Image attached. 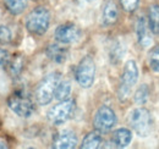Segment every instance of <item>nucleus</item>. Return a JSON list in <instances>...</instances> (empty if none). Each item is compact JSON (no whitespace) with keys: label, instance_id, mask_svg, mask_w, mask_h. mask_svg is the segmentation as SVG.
Instances as JSON below:
<instances>
[{"label":"nucleus","instance_id":"1","mask_svg":"<svg viewBox=\"0 0 159 149\" xmlns=\"http://www.w3.org/2000/svg\"><path fill=\"white\" fill-rule=\"evenodd\" d=\"M61 81L60 72H52L47 74L36 88V102L39 105H48L55 97V91Z\"/></svg>","mask_w":159,"mask_h":149},{"label":"nucleus","instance_id":"2","mask_svg":"<svg viewBox=\"0 0 159 149\" xmlns=\"http://www.w3.org/2000/svg\"><path fill=\"white\" fill-rule=\"evenodd\" d=\"M137 79H139V67H137L136 61L135 60L126 61L124 65L119 89H118V97L121 102L129 98L134 86L137 83Z\"/></svg>","mask_w":159,"mask_h":149},{"label":"nucleus","instance_id":"3","mask_svg":"<svg viewBox=\"0 0 159 149\" xmlns=\"http://www.w3.org/2000/svg\"><path fill=\"white\" fill-rule=\"evenodd\" d=\"M49 25H50V14L43 6L32 10L26 19V28L33 36H43L48 31Z\"/></svg>","mask_w":159,"mask_h":149},{"label":"nucleus","instance_id":"4","mask_svg":"<svg viewBox=\"0 0 159 149\" xmlns=\"http://www.w3.org/2000/svg\"><path fill=\"white\" fill-rule=\"evenodd\" d=\"M130 126L139 137H148L153 129L152 115L146 108H136L134 109L129 117Z\"/></svg>","mask_w":159,"mask_h":149},{"label":"nucleus","instance_id":"5","mask_svg":"<svg viewBox=\"0 0 159 149\" xmlns=\"http://www.w3.org/2000/svg\"><path fill=\"white\" fill-rule=\"evenodd\" d=\"M9 108L20 117H31L34 112V103L33 100L22 91H17L11 94L7 99Z\"/></svg>","mask_w":159,"mask_h":149},{"label":"nucleus","instance_id":"6","mask_svg":"<svg viewBox=\"0 0 159 149\" xmlns=\"http://www.w3.org/2000/svg\"><path fill=\"white\" fill-rule=\"evenodd\" d=\"M75 100L74 99H66L60 102L59 104L52 106L48 112H47V117L48 120L53 124V125H64L74 114L75 110Z\"/></svg>","mask_w":159,"mask_h":149},{"label":"nucleus","instance_id":"7","mask_svg":"<svg viewBox=\"0 0 159 149\" xmlns=\"http://www.w3.org/2000/svg\"><path fill=\"white\" fill-rule=\"evenodd\" d=\"M76 81L82 88H89L94 83L96 64L91 56H84L76 69Z\"/></svg>","mask_w":159,"mask_h":149},{"label":"nucleus","instance_id":"8","mask_svg":"<svg viewBox=\"0 0 159 149\" xmlns=\"http://www.w3.org/2000/svg\"><path fill=\"white\" fill-rule=\"evenodd\" d=\"M116 124V115L114 110L108 105H102L94 115L93 125L99 132H108Z\"/></svg>","mask_w":159,"mask_h":149},{"label":"nucleus","instance_id":"9","mask_svg":"<svg viewBox=\"0 0 159 149\" xmlns=\"http://www.w3.org/2000/svg\"><path fill=\"white\" fill-rule=\"evenodd\" d=\"M54 37L60 44H71L79 39L80 29L72 23H64L55 29Z\"/></svg>","mask_w":159,"mask_h":149},{"label":"nucleus","instance_id":"10","mask_svg":"<svg viewBox=\"0 0 159 149\" xmlns=\"http://www.w3.org/2000/svg\"><path fill=\"white\" fill-rule=\"evenodd\" d=\"M77 146V136L71 130L58 132L53 139V147L59 149H70Z\"/></svg>","mask_w":159,"mask_h":149},{"label":"nucleus","instance_id":"11","mask_svg":"<svg viewBox=\"0 0 159 149\" xmlns=\"http://www.w3.org/2000/svg\"><path fill=\"white\" fill-rule=\"evenodd\" d=\"M119 19V10L113 0H107L103 5L102 11V25L104 27H110L116 23Z\"/></svg>","mask_w":159,"mask_h":149},{"label":"nucleus","instance_id":"12","mask_svg":"<svg viewBox=\"0 0 159 149\" xmlns=\"http://www.w3.org/2000/svg\"><path fill=\"white\" fill-rule=\"evenodd\" d=\"M151 33H152V31L149 29L147 20L139 17L137 21V26H136V34H137V40H139V45L142 48H148L152 45L153 38H152Z\"/></svg>","mask_w":159,"mask_h":149},{"label":"nucleus","instance_id":"13","mask_svg":"<svg viewBox=\"0 0 159 149\" xmlns=\"http://www.w3.org/2000/svg\"><path fill=\"white\" fill-rule=\"evenodd\" d=\"M45 54H47V56H48L52 61H54V62H57V64H64V62L67 60L69 50H67L65 47L60 45V44H50V45L47 48Z\"/></svg>","mask_w":159,"mask_h":149},{"label":"nucleus","instance_id":"14","mask_svg":"<svg viewBox=\"0 0 159 149\" xmlns=\"http://www.w3.org/2000/svg\"><path fill=\"white\" fill-rule=\"evenodd\" d=\"M132 141V132L127 129H118L111 136V143L116 148H125Z\"/></svg>","mask_w":159,"mask_h":149},{"label":"nucleus","instance_id":"15","mask_svg":"<svg viewBox=\"0 0 159 149\" xmlns=\"http://www.w3.org/2000/svg\"><path fill=\"white\" fill-rule=\"evenodd\" d=\"M102 142H103L102 132H99L98 130L92 131V132H89V133L83 138L82 144H81V148H86V149L99 148Z\"/></svg>","mask_w":159,"mask_h":149},{"label":"nucleus","instance_id":"16","mask_svg":"<svg viewBox=\"0 0 159 149\" xmlns=\"http://www.w3.org/2000/svg\"><path fill=\"white\" fill-rule=\"evenodd\" d=\"M148 26L153 34H159V6L152 5L148 10Z\"/></svg>","mask_w":159,"mask_h":149},{"label":"nucleus","instance_id":"17","mask_svg":"<svg viewBox=\"0 0 159 149\" xmlns=\"http://www.w3.org/2000/svg\"><path fill=\"white\" fill-rule=\"evenodd\" d=\"M7 11L12 15H20L25 11L27 2L26 0H2Z\"/></svg>","mask_w":159,"mask_h":149},{"label":"nucleus","instance_id":"18","mask_svg":"<svg viewBox=\"0 0 159 149\" xmlns=\"http://www.w3.org/2000/svg\"><path fill=\"white\" fill-rule=\"evenodd\" d=\"M109 55H110V61L113 64H119L121 61L122 56L125 55V45H124V43L121 40H116L113 44Z\"/></svg>","mask_w":159,"mask_h":149},{"label":"nucleus","instance_id":"19","mask_svg":"<svg viewBox=\"0 0 159 149\" xmlns=\"http://www.w3.org/2000/svg\"><path fill=\"white\" fill-rule=\"evenodd\" d=\"M71 93V83L70 81L65 79V81H60L59 86L55 91V99L59 100V102H62V100H66L69 99V95Z\"/></svg>","mask_w":159,"mask_h":149},{"label":"nucleus","instance_id":"20","mask_svg":"<svg viewBox=\"0 0 159 149\" xmlns=\"http://www.w3.org/2000/svg\"><path fill=\"white\" fill-rule=\"evenodd\" d=\"M148 95H149L148 86L147 84H142L137 88L136 93L134 95V100H135V103L137 105H143V104H146V102L148 99Z\"/></svg>","mask_w":159,"mask_h":149},{"label":"nucleus","instance_id":"21","mask_svg":"<svg viewBox=\"0 0 159 149\" xmlns=\"http://www.w3.org/2000/svg\"><path fill=\"white\" fill-rule=\"evenodd\" d=\"M148 61H149V66L153 71L159 72V45L154 47L148 56Z\"/></svg>","mask_w":159,"mask_h":149},{"label":"nucleus","instance_id":"22","mask_svg":"<svg viewBox=\"0 0 159 149\" xmlns=\"http://www.w3.org/2000/svg\"><path fill=\"white\" fill-rule=\"evenodd\" d=\"M12 40V32L6 26H0V44L5 45Z\"/></svg>","mask_w":159,"mask_h":149},{"label":"nucleus","instance_id":"23","mask_svg":"<svg viewBox=\"0 0 159 149\" xmlns=\"http://www.w3.org/2000/svg\"><path fill=\"white\" fill-rule=\"evenodd\" d=\"M139 0H120V4H121V7L125 10V11H129V12H132L137 9L139 6Z\"/></svg>","mask_w":159,"mask_h":149},{"label":"nucleus","instance_id":"24","mask_svg":"<svg viewBox=\"0 0 159 149\" xmlns=\"http://www.w3.org/2000/svg\"><path fill=\"white\" fill-rule=\"evenodd\" d=\"M9 60H10V54L7 53V50L0 48V67L6 66Z\"/></svg>","mask_w":159,"mask_h":149},{"label":"nucleus","instance_id":"25","mask_svg":"<svg viewBox=\"0 0 159 149\" xmlns=\"http://www.w3.org/2000/svg\"><path fill=\"white\" fill-rule=\"evenodd\" d=\"M6 147H7V146H6L5 143L2 144V142H0V148H6Z\"/></svg>","mask_w":159,"mask_h":149},{"label":"nucleus","instance_id":"26","mask_svg":"<svg viewBox=\"0 0 159 149\" xmlns=\"http://www.w3.org/2000/svg\"><path fill=\"white\" fill-rule=\"evenodd\" d=\"M82 1H93V0H82Z\"/></svg>","mask_w":159,"mask_h":149}]
</instances>
